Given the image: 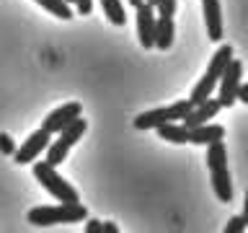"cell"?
Wrapping results in <instances>:
<instances>
[{
    "label": "cell",
    "mask_w": 248,
    "mask_h": 233,
    "mask_svg": "<svg viewBox=\"0 0 248 233\" xmlns=\"http://www.w3.org/2000/svg\"><path fill=\"white\" fill-rule=\"evenodd\" d=\"M207 168L212 176V189L215 197L220 202H230L232 200V182H230V171H228V148L222 140L207 145Z\"/></svg>",
    "instance_id": "obj_1"
},
{
    "label": "cell",
    "mask_w": 248,
    "mask_h": 233,
    "mask_svg": "<svg viewBox=\"0 0 248 233\" xmlns=\"http://www.w3.org/2000/svg\"><path fill=\"white\" fill-rule=\"evenodd\" d=\"M88 217V210L80 202H60V205H42L29 210V223L36 228H46V225L57 223H80Z\"/></svg>",
    "instance_id": "obj_2"
},
{
    "label": "cell",
    "mask_w": 248,
    "mask_h": 233,
    "mask_svg": "<svg viewBox=\"0 0 248 233\" xmlns=\"http://www.w3.org/2000/svg\"><path fill=\"white\" fill-rule=\"evenodd\" d=\"M230 60H232V47H230V44H222L220 50L212 54L209 67H207V73L202 75V81L191 88V96H189L191 104H202V101H207L209 96H212L215 85L220 83V78H222L225 70H228V62H230Z\"/></svg>",
    "instance_id": "obj_3"
},
{
    "label": "cell",
    "mask_w": 248,
    "mask_h": 233,
    "mask_svg": "<svg viewBox=\"0 0 248 233\" xmlns=\"http://www.w3.org/2000/svg\"><path fill=\"white\" fill-rule=\"evenodd\" d=\"M34 179L52 194L54 200H60V202H80L78 189H75V186H70L65 179L57 174V166H52V163L34 161Z\"/></svg>",
    "instance_id": "obj_4"
},
{
    "label": "cell",
    "mask_w": 248,
    "mask_h": 233,
    "mask_svg": "<svg viewBox=\"0 0 248 233\" xmlns=\"http://www.w3.org/2000/svg\"><path fill=\"white\" fill-rule=\"evenodd\" d=\"M191 106H194L191 101L184 99V101H176V104H168V106H160V109H150V112L137 114L135 127L137 130H158V127H163V124H168V122L184 119V116L191 112Z\"/></svg>",
    "instance_id": "obj_5"
},
{
    "label": "cell",
    "mask_w": 248,
    "mask_h": 233,
    "mask_svg": "<svg viewBox=\"0 0 248 233\" xmlns=\"http://www.w3.org/2000/svg\"><path fill=\"white\" fill-rule=\"evenodd\" d=\"M85 130H88V122L83 119V116H78L73 124H67L62 132H57V140H52L49 148H46V163H52V166H60L62 161L67 158L70 148H73L78 140L85 135Z\"/></svg>",
    "instance_id": "obj_6"
},
{
    "label": "cell",
    "mask_w": 248,
    "mask_h": 233,
    "mask_svg": "<svg viewBox=\"0 0 248 233\" xmlns=\"http://www.w3.org/2000/svg\"><path fill=\"white\" fill-rule=\"evenodd\" d=\"M49 143H52V132H46L44 127L36 130V132H31V135L23 140V145L13 153L16 163H18V166H23V163H34L39 155H42V150L49 148Z\"/></svg>",
    "instance_id": "obj_7"
},
{
    "label": "cell",
    "mask_w": 248,
    "mask_h": 233,
    "mask_svg": "<svg viewBox=\"0 0 248 233\" xmlns=\"http://www.w3.org/2000/svg\"><path fill=\"white\" fill-rule=\"evenodd\" d=\"M240 78H243V65L240 60H230L228 70L220 78V104L222 106H232L238 101V88H240Z\"/></svg>",
    "instance_id": "obj_8"
},
{
    "label": "cell",
    "mask_w": 248,
    "mask_h": 233,
    "mask_svg": "<svg viewBox=\"0 0 248 233\" xmlns=\"http://www.w3.org/2000/svg\"><path fill=\"white\" fill-rule=\"evenodd\" d=\"M80 114H83V106L78 104V101H70V104H62L60 109H54L52 114H46L42 127L46 132H52V135H57V132H62L67 127V124H73Z\"/></svg>",
    "instance_id": "obj_9"
},
{
    "label": "cell",
    "mask_w": 248,
    "mask_h": 233,
    "mask_svg": "<svg viewBox=\"0 0 248 233\" xmlns=\"http://www.w3.org/2000/svg\"><path fill=\"white\" fill-rule=\"evenodd\" d=\"M137 11V36H140V44L145 47V50H150V47H155V23H158V18H155V8L142 3L140 8H135Z\"/></svg>",
    "instance_id": "obj_10"
},
{
    "label": "cell",
    "mask_w": 248,
    "mask_h": 233,
    "mask_svg": "<svg viewBox=\"0 0 248 233\" xmlns=\"http://www.w3.org/2000/svg\"><path fill=\"white\" fill-rule=\"evenodd\" d=\"M220 109H222L220 99H212V96H209L207 101H202V104H194L191 112L186 114L181 122L186 124V127H199V124H207L209 119H215V116L220 114Z\"/></svg>",
    "instance_id": "obj_11"
},
{
    "label": "cell",
    "mask_w": 248,
    "mask_h": 233,
    "mask_svg": "<svg viewBox=\"0 0 248 233\" xmlns=\"http://www.w3.org/2000/svg\"><path fill=\"white\" fill-rule=\"evenodd\" d=\"M202 11H204V23H207V36L212 42L222 39V11L220 0H202Z\"/></svg>",
    "instance_id": "obj_12"
},
{
    "label": "cell",
    "mask_w": 248,
    "mask_h": 233,
    "mask_svg": "<svg viewBox=\"0 0 248 233\" xmlns=\"http://www.w3.org/2000/svg\"><path fill=\"white\" fill-rule=\"evenodd\" d=\"M225 137V127L222 124H199V127H189V143L194 145H209L215 140Z\"/></svg>",
    "instance_id": "obj_13"
},
{
    "label": "cell",
    "mask_w": 248,
    "mask_h": 233,
    "mask_svg": "<svg viewBox=\"0 0 248 233\" xmlns=\"http://www.w3.org/2000/svg\"><path fill=\"white\" fill-rule=\"evenodd\" d=\"M173 36H176L173 16H158V23H155V47L163 52L170 50L173 47Z\"/></svg>",
    "instance_id": "obj_14"
},
{
    "label": "cell",
    "mask_w": 248,
    "mask_h": 233,
    "mask_svg": "<svg viewBox=\"0 0 248 233\" xmlns=\"http://www.w3.org/2000/svg\"><path fill=\"white\" fill-rule=\"evenodd\" d=\"M158 135H160V140H168V143H176V145L189 143V127L184 122L181 124H176V122L163 124V127H158Z\"/></svg>",
    "instance_id": "obj_15"
},
{
    "label": "cell",
    "mask_w": 248,
    "mask_h": 233,
    "mask_svg": "<svg viewBox=\"0 0 248 233\" xmlns=\"http://www.w3.org/2000/svg\"><path fill=\"white\" fill-rule=\"evenodd\" d=\"M101 8H104V16L114 26H124L127 23V13H124L122 0H101Z\"/></svg>",
    "instance_id": "obj_16"
},
{
    "label": "cell",
    "mask_w": 248,
    "mask_h": 233,
    "mask_svg": "<svg viewBox=\"0 0 248 233\" xmlns=\"http://www.w3.org/2000/svg\"><path fill=\"white\" fill-rule=\"evenodd\" d=\"M34 3H39L44 11H49L52 16H57V18H62V21H70V18H73L70 3H65V0H34Z\"/></svg>",
    "instance_id": "obj_17"
},
{
    "label": "cell",
    "mask_w": 248,
    "mask_h": 233,
    "mask_svg": "<svg viewBox=\"0 0 248 233\" xmlns=\"http://www.w3.org/2000/svg\"><path fill=\"white\" fill-rule=\"evenodd\" d=\"M246 228H248L246 217H243V215H235V217H230V220L225 223V228H222V233H243Z\"/></svg>",
    "instance_id": "obj_18"
},
{
    "label": "cell",
    "mask_w": 248,
    "mask_h": 233,
    "mask_svg": "<svg viewBox=\"0 0 248 233\" xmlns=\"http://www.w3.org/2000/svg\"><path fill=\"white\" fill-rule=\"evenodd\" d=\"M0 153H5V155H13V153H16L13 137H11V135H5V132H0Z\"/></svg>",
    "instance_id": "obj_19"
},
{
    "label": "cell",
    "mask_w": 248,
    "mask_h": 233,
    "mask_svg": "<svg viewBox=\"0 0 248 233\" xmlns=\"http://www.w3.org/2000/svg\"><path fill=\"white\" fill-rule=\"evenodd\" d=\"M155 8H158V16H173L176 13V0H158Z\"/></svg>",
    "instance_id": "obj_20"
},
{
    "label": "cell",
    "mask_w": 248,
    "mask_h": 233,
    "mask_svg": "<svg viewBox=\"0 0 248 233\" xmlns=\"http://www.w3.org/2000/svg\"><path fill=\"white\" fill-rule=\"evenodd\" d=\"M75 5H78V13L80 16H88L93 11V0H75Z\"/></svg>",
    "instance_id": "obj_21"
},
{
    "label": "cell",
    "mask_w": 248,
    "mask_h": 233,
    "mask_svg": "<svg viewBox=\"0 0 248 233\" xmlns=\"http://www.w3.org/2000/svg\"><path fill=\"white\" fill-rule=\"evenodd\" d=\"M85 231H88V233H101V231H104V223H101V220H88V223H85Z\"/></svg>",
    "instance_id": "obj_22"
},
{
    "label": "cell",
    "mask_w": 248,
    "mask_h": 233,
    "mask_svg": "<svg viewBox=\"0 0 248 233\" xmlns=\"http://www.w3.org/2000/svg\"><path fill=\"white\" fill-rule=\"evenodd\" d=\"M238 101H243V104H248V83H246V85L240 83V88H238Z\"/></svg>",
    "instance_id": "obj_23"
},
{
    "label": "cell",
    "mask_w": 248,
    "mask_h": 233,
    "mask_svg": "<svg viewBox=\"0 0 248 233\" xmlns=\"http://www.w3.org/2000/svg\"><path fill=\"white\" fill-rule=\"evenodd\" d=\"M104 233H119V225L116 223H104Z\"/></svg>",
    "instance_id": "obj_24"
},
{
    "label": "cell",
    "mask_w": 248,
    "mask_h": 233,
    "mask_svg": "<svg viewBox=\"0 0 248 233\" xmlns=\"http://www.w3.org/2000/svg\"><path fill=\"white\" fill-rule=\"evenodd\" d=\"M243 217H246V223H248V189H246V207H243Z\"/></svg>",
    "instance_id": "obj_25"
},
{
    "label": "cell",
    "mask_w": 248,
    "mask_h": 233,
    "mask_svg": "<svg viewBox=\"0 0 248 233\" xmlns=\"http://www.w3.org/2000/svg\"><path fill=\"white\" fill-rule=\"evenodd\" d=\"M127 3H129L132 8H140V5H142V3H145V0H127Z\"/></svg>",
    "instance_id": "obj_26"
},
{
    "label": "cell",
    "mask_w": 248,
    "mask_h": 233,
    "mask_svg": "<svg viewBox=\"0 0 248 233\" xmlns=\"http://www.w3.org/2000/svg\"><path fill=\"white\" fill-rule=\"evenodd\" d=\"M145 3H147V5H153V8H155V3H158V0H145Z\"/></svg>",
    "instance_id": "obj_27"
},
{
    "label": "cell",
    "mask_w": 248,
    "mask_h": 233,
    "mask_svg": "<svg viewBox=\"0 0 248 233\" xmlns=\"http://www.w3.org/2000/svg\"><path fill=\"white\" fill-rule=\"evenodd\" d=\"M65 3H75V0H65Z\"/></svg>",
    "instance_id": "obj_28"
}]
</instances>
